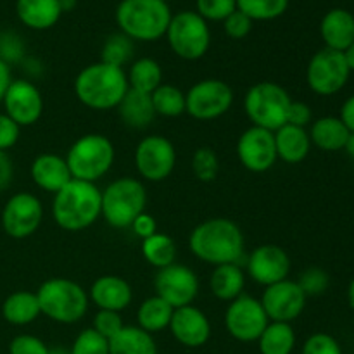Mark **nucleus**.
Here are the masks:
<instances>
[{"mask_svg":"<svg viewBox=\"0 0 354 354\" xmlns=\"http://www.w3.org/2000/svg\"><path fill=\"white\" fill-rule=\"evenodd\" d=\"M192 173L204 183L213 182L220 173V159L211 147H199L192 156Z\"/></svg>","mask_w":354,"mask_h":354,"instance_id":"38","label":"nucleus"},{"mask_svg":"<svg viewBox=\"0 0 354 354\" xmlns=\"http://www.w3.org/2000/svg\"><path fill=\"white\" fill-rule=\"evenodd\" d=\"M299 287L303 289V292L306 294V297L310 296H320L325 290L328 289V273L322 268H308L306 272H303V275L297 280Z\"/></svg>","mask_w":354,"mask_h":354,"instance_id":"41","label":"nucleus"},{"mask_svg":"<svg viewBox=\"0 0 354 354\" xmlns=\"http://www.w3.org/2000/svg\"><path fill=\"white\" fill-rule=\"evenodd\" d=\"M69 351L71 354H109V341L93 328H85L76 335Z\"/></svg>","mask_w":354,"mask_h":354,"instance_id":"39","label":"nucleus"},{"mask_svg":"<svg viewBox=\"0 0 354 354\" xmlns=\"http://www.w3.org/2000/svg\"><path fill=\"white\" fill-rule=\"evenodd\" d=\"M116 109L121 121L133 130H144L156 118L151 93H142L131 88H128L127 95L123 97Z\"/></svg>","mask_w":354,"mask_h":354,"instance_id":"27","label":"nucleus"},{"mask_svg":"<svg viewBox=\"0 0 354 354\" xmlns=\"http://www.w3.org/2000/svg\"><path fill=\"white\" fill-rule=\"evenodd\" d=\"M259 301L270 322L290 324L301 317L306 308L308 297L296 280L286 279L282 282L265 287Z\"/></svg>","mask_w":354,"mask_h":354,"instance_id":"16","label":"nucleus"},{"mask_svg":"<svg viewBox=\"0 0 354 354\" xmlns=\"http://www.w3.org/2000/svg\"><path fill=\"white\" fill-rule=\"evenodd\" d=\"M52 216L62 230H86L102 216V190L95 183L71 180L54 194Z\"/></svg>","mask_w":354,"mask_h":354,"instance_id":"2","label":"nucleus"},{"mask_svg":"<svg viewBox=\"0 0 354 354\" xmlns=\"http://www.w3.org/2000/svg\"><path fill=\"white\" fill-rule=\"evenodd\" d=\"M303 354H342V349L337 339L325 332H318L304 341Z\"/></svg>","mask_w":354,"mask_h":354,"instance_id":"43","label":"nucleus"},{"mask_svg":"<svg viewBox=\"0 0 354 354\" xmlns=\"http://www.w3.org/2000/svg\"><path fill=\"white\" fill-rule=\"evenodd\" d=\"M123 327H124L123 318H121V313H118V311L99 310L95 313V317H93L92 328L97 332V334L106 337L107 341L113 339Z\"/></svg>","mask_w":354,"mask_h":354,"instance_id":"42","label":"nucleus"},{"mask_svg":"<svg viewBox=\"0 0 354 354\" xmlns=\"http://www.w3.org/2000/svg\"><path fill=\"white\" fill-rule=\"evenodd\" d=\"M41 315L40 304H38L37 294L30 290H17L12 292L2 304L3 320L10 325H30Z\"/></svg>","mask_w":354,"mask_h":354,"instance_id":"29","label":"nucleus"},{"mask_svg":"<svg viewBox=\"0 0 354 354\" xmlns=\"http://www.w3.org/2000/svg\"><path fill=\"white\" fill-rule=\"evenodd\" d=\"M9 354H48V346L35 335L23 334L10 341Z\"/></svg>","mask_w":354,"mask_h":354,"instance_id":"44","label":"nucleus"},{"mask_svg":"<svg viewBox=\"0 0 354 354\" xmlns=\"http://www.w3.org/2000/svg\"><path fill=\"white\" fill-rule=\"evenodd\" d=\"M88 299L99 310L118 311V313H121L133 301V289L121 277L102 275L90 287Z\"/></svg>","mask_w":354,"mask_h":354,"instance_id":"21","label":"nucleus"},{"mask_svg":"<svg viewBox=\"0 0 354 354\" xmlns=\"http://www.w3.org/2000/svg\"><path fill=\"white\" fill-rule=\"evenodd\" d=\"M313 121V111L306 102L301 100H292L287 113V124H294V127L306 128L308 124Z\"/></svg>","mask_w":354,"mask_h":354,"instance_id":"47","label":"nucleus"},{"mask_svg":"<svg viewBox=\"0 0 354 354\" xmlns=\"http://www.w3.org/2000/svg\"><path fill=\"white\" fill-rule=\"evenodd\" d=\"M114 159L116 151L113 142L102 133L82 135L66 154V162L73 180L90 183L104 178L113 168Z\"/></svg>","mask_w":354,"mask_h":354,"instance_id":"6","label":"nucleus"},{"mask_svg":"<svg viewBox=\"0 0 354 354\" xmlns=\"http://www.w3.org/2000/svg\"><path fill=\"white\" fill-rule=\"evenodd\" d=\"M173 14L166 0H121L116 23L133 41H156L166 35Z\"/></svg>","mask_w":354,"mask_h":354,"instance_id":"4","label":"nucleus"},{"mask_svg":"<svg viewBox=\"0 0 354 354\" xmlns=\"http://www.w3.org/2000/svg\"><path fill=\"white\" fill-rule=\"evenodd\" d=\"M289 7V0H237V9L249 19L272 21L283 16Z\"/></svg>","mask_w":354,"mask_h":354,"instance_id":"36","label":"nucleus"},{"mask_svg":"<svg viewBox=\"0 0 354 354\" xmlns=\"http://www.w3.org/2000/svg\"><path fill=\"white\" fill-rule=\"evenodd\" d=\"M109 354H158L154 337L135 325H124L109 339Z\"/></svg>","mask_w":354,"mask_h":354,"instance_id":"30","label":"nucleus"},{"mask_svg":"<svg viewBox=\"0 0 354 354\" xmlns=\"http://www.w3.org/2000/svg\"><path fill=\"white\" fill-rule=\"evenodd\" d=\"M234 90L218 78L199 80L185 92V113L197 121H213L230 111Z\"/></svg>","mask_w":354,"mask_h":354,"instance_id":"10","label":"nucleus"},{"mask_svg":"<svg viewBox=\"0 0 354 354\" xmlns=\"http://www.w3.org/2000/svg\"><path fill=\"white\" fill-rule=\"evenodd\" d=\"M128 88L127 71L102 61L85 66L75 78L76 99L93 111L116 109Z\"/></svg>","mask_w":354,"mask_h":354,"instance_id":"3","label":"nucleus"},{"mask_svg":"<svg viewBox=\"0 0 354 354\" xmlns=\"http://www.w3.org/2000/svg\"><path fill=\"white\" fill-rule=\"evenodd\" d=\"M131 230L135 232V235L137 237H140L142 241L147 237H151V235H154L156 232H158V221H156V218L152 216V214L149 213H142L138 214L137 218H135V221L131 223Z\"/></svg>","mask_w":354,"mask_h":354,"instance_id":"48","label":"nucleus"},{"mask_svg":"<svg viewBox=\"0 0 354 354\" xmlns=\"http://www.w3.org/2000/svg\"><path fill=\"white\" fill-rule=\"evenodd\" d=\"M131 55H133V40H130L127 35L116 33L111 35L104 41L102 59L100 61L118 66V68H123L124 64L131 61Z\"/></svg>","mask_w":354,"mask_h":354,"instance_id":"37","label":"nucleus"},{"mask_svg":"<svg viewBox=\"0 0 354 354\" xmlns=\"http://www.w3.org/2000/svg\"><path fill=\"white\" fill-rule=\"evenodd\" d=\"M245 272L263 287L289 279L290 258L283 248L277 244H263L245 256Z\"/></svg>","mask_w":354,"mask_h":354,"instance_id":"18","label":"nucleus"},{"mask_svg":"<svg viewBox=\"0 0 354 354\" xmlns=\"http://www.w3.org/2000/svg\"><path fill=\"white\" fill-rule=\"evenodd\" d=\"M169 332L185 348H203L211 337V322L203 310L189 304L173 311Z\"/></svg>","mask_w":354,"mask_h":354,"instance_id":"20","label":"nucleus"},{"mask_svg":"<svg viewBox=\"0 0 354 354\" xmlns=\"http://www.w3.org/2000/svg\"><path fill=\"white\" fill-rule=\"evenodd\" d=\"M344 57H346V62H348L349 71L353 73L354 71V41L344 50Z\"/></svg>","mask_w":354,"mask_h":354,"instance_id":"52","label":"nucleus"},{"mask_svg":"<svg viewBox=\"0 0 354 354\" xmlns=\"http://www.w3.org/2000/svg\"><path fill=\"white\" fill-rule=\"evenodd\" d=\"M341 121L346 124V128H348L351 133H354V93L351 97H348L346 99V102L342 104L341 107Z\"/></svg>","mask_w":354,"mask_h":354,"instance_id":"50","label":"nucleus"},{"mask_svg":"<svg viewBox=\"0 0 354 354\" xmlns=\"http://www.w3.org/2000/svg\"><path fill=\"white\" fill-rule=\"evenodd\" d=\"M268 324L261 301L249 294L228 303L225 311V328L239 342H256Z\"/></svg>","mask_w":354,"mask_h":354,"instance_id":"13","label":"nucleus"},{"mask_svg":"<svg viewBox=\"0 0 354 354\" xmlns=\"http://www.w3.org/2000/svg\"><path fill=\"white\" fill-rule=\"evenodd\" d=\"M197 10L206 21H225L237 10V0H196Z\"/></svg>","mask_w":354,"mask_h":354,"instance_id":"40","label":"nucleus"},{"mask_svg":"<svg viewBox=\"0 0 354 354\" xmlns=\"http://www.w3.org/2000/svg\"><path fill=\"white\" fill-rule=\"evenodd\" d=\"M35 294L41 315L55 324L73 325L82 320L88 311V292L75 280L61 277L48 279L38 287Z\"/></svg>","mask_w":354,"mask_h":354,"instance_id":"5","label":"nucleus"},{"mask_svg":"<svg viewBox=\"0 0 354 354\" xmlns=\"http://www.w3.org/2000/svg\"><path fill=\"white\" fill-rule=\"evenodd\" d=\"M199 277L192 268L180 263L158 270L154 277L156 296L162 297L173 308L189 306L199 294Z\"/></svg>","mask_w":354,"mask_h":354,"instance_id":"15","label":"nucleus"},{"mask_svg":"<svg viewBox=\"0 0 354 354\" xmlns=\"http://www.w3.org/2000/svg\"><path fill=\"white\" fill-rule=\"evenodd\" d=\"M10 82H12V76H10V68L2 57H0V102L3 100L7 88H9Z\"/></svg>","mask_w":354,"mask_h":354,"instance_id":"51","label":"nucleus"},{"mask_svg":"<svg viewBox=\"0 0 354 354\" xmlns=\"http://www.w3.org/2000/svg\"><path fill=\"white\" fill-rule=\"evenodd\" d=\"M127 78L131 90L152 93L159 85H162V68L156 59L140 57L131 62Z\"/></svg>","mask_w":354,"mask_h":354,"instance_id":"33","label":"nucleus"},{"mask_svg":"<svg viewBox=\"0 0 354 354\" xmlns=\"http://www.w3.org/2000/svg\"><path fill=\"white\" fill-rule=\"evenodd\" d=\"M176 254H178V249L168 234L156 232L154 235L142 241V256L149 265L158 270L176 263Z\"/></svg>","mask_w":354,"mask_h":354,"instance_id":"34","label":"nucleus"},{"mask_svg":"<svg viewBox=\"0 0 354 354\" xmlns=\"http://www.w3.org/2000/svg\"><path fill=\"white\" fill-rule=\"evenodd\" d=\"M256 342L261 354H292L296 348V332L290 324L270 322Z\"/></svg>","mask_w":354,"mask_h":354,"instance_id":"32","label":"nucleus"},{"mask_svg":"<svg viewBox=\"0 0 354 354\" xmlns=\"http://www.w3.org/2000/svg\"><path fill=\"white\" fill-rule=\"evenodd\" d=\"M41 220H44V204L35 194H14L3 206L2 228L12 239L31 237L40 228Z\"/></svg>","mask_w":354,"mask_h":354,"instance_id":"14","label":"nucleus"},{"mask_svg":"<svg viewBox=\"0 0 354 354\" xmlns=\"http://www.w3.org/2000/svg\"><path fill=\"white\" fill-rule=\"evenodd\" d=\"M166 40L173 54L183 61H197L209 50L211 31L207 21L196 10H182L175 14L166 30Z\"/></svg>","mask_w":354,"mask_h":354,"instance_id":"9","label":"nucleus"},{"mask_svg":"<svg viewBox=\"0 0 354 354\" xmlns=\"http://www.w3.org/2000/svg\"><path fill=\"white\" fill-rule=\"evenodd\" d=\"M30 175L38 189L50 194L59 192L66 183L73 180L66 158L54 154V152H44V154L37 156L31 162Z\"/></svg>","mask_w":354,"mask_h":354,"instance_id":"22","label":"nucleus"},{"mask_svg":"<svg viewBox=\"0 0 354 354\" xmlns=\"http://www.w3.org/2000/svg\"><path fill=\"white\" fill-rule=\"evenodd\" d=\"M209 289L213 296L220 301L232 303L244 294L245 272L241 265L228 263V265L214 266L209 279Z\"/></svg>","mask_w":354,"mask_h":354,"instance_id":"28","label":"nucleus"},{"mask_svg":"<svg viewBox=\"0 0 354 354\" xmlns=\"http://www.w3.org/2000/svg\"><path fill=\"white\" fill-rule=\"evenodd\" d=\"M325 47L344 52L354 41V16L346 9H332L320 23Z\"/></svg>","mask_w":354,"mask_h":354,"instance_id":"23","label":"nucleus"},{"mask_svg":"<svg viewBox=\"0 0 354 354\" xmlns=\"http://www.w3.org/2000/svg\"><path fill=\"white\" fill-rule=\"evenodd\" d=\"M273 137H275L277 158L282 159L287 165H299L310 154L311 140L306 128L283 124L279 130L273 131Z\"/></svg>","mask_w":354,"mask_h":354,"instance_id":"24","label":"nucleus"},{"mask_svg":"<svg viewBox=\"0 0 354 354\" xmlns=\"http://www.w3.org/2000/svg\"><path fill=\"white\" fill-rule=\"evenodd\" d=\"M16 14L24 26L44 31L57 24L62 9L59 0H17Z\"/></svg>","mask_w":354,"mask_h":354,"instance_id":"25","label":"nucleus"},{"mask_svg":"<svg viewBox=\"0 0 354 354\" xmlns=\"http://www.w3.org/2000/svg\"><path fill=\"white\" fill-rule=\"evenodd\" d=\"M21 127L14 123L6 113L0 114V151H7V149L14 147L19 140Z\"/></svg>","mask_w":354,"mask_h":354,"instance_id":"46","label":"nucleus"},{"mask_svg":"<svg viewBox=\"0 0 354 354\" xmlns=\"http://www.w3.org/2000/svg\"><path fill=\"white\" fill-rule=\"evenodd\" d=\"M76 2L78 0H59V6H61L62 12H69V10H73L76 7Z\"/></svg>","mask_w":354,"mask_h":354,"instance_id":"53","label":"nucleus"},{"mask_svg":"<svg viewBox=\"0 0 354 354\" xmlns=\"http://www.w3.org/2000/svg\"><path fill=\"white\" fill-rule=\"evenodd\" d=\"M12 161L6 151H0V190L7 189L12 180Z\"/></svg>","mask_w":354,"mask_h":354,"instance_id":"49","label":"nucleus"},{"mask_svg":"<svg viewBox=\"0 0 354 354\" xmlns=\"http://www.w3.org/2000/svg\"><path fill=\"white\" fill-rule=\"evenodd\" d=\"M48 354H71V351L62 346H54V348H48Z\"/></svg>","mask_w":354,"mask_h":354,"instance_id":"55","label":"nucleus"},{"mask_svg":"<svg viewBox=\"0 0 354 354\" xmlns=\"http://www.w3.org/2000/svg\"><path fill=\"white\" fill-rule=\"evenodd\" d=\"M349 71L344 52L322 48L310 59L306 68V82L311 92L317 95L328 97L341 92L348 83Z\"/></svg>","mask_w":354,"mask_h":354,"instance_id":"11","label":"nucleus"},{"mask_svg":"<svg viewBox=\"0 0 354 354\" xmlns=\"http://www.w3.org/2000/svg\"><path fill=\"white\" fill-rule=\"evenodd\" d=\"M223 30L227 37L234 38V40H242V38H245L251 33L252 21L237 9L223 21Z\"/></svg>","mask_w":354,"mask_h":354,"instance_id":"45","label":"nucleus"},{"mask_svg":"<svg viewBox=\"0 0 354 354\" xmlns=\"http://www.w3.org/2000/svg\"><path fill=\"white\" fill-rule=\"evenodd\" d=\"M6 114L19 127L38 123L44 114V97L30 80H12L2 100Z\"/></svg>","mask_w":354,"mask_h":354,"instance_id":"19","label":"nucleus"},{"mask_svg":"<svg viewBox=\"0 0 354 354\" xmlns=\"http://www.w3.org/2000/svg\"><path fill=\"white\" fill-rule=\"evenodd\" d=\"M292 99L282 85L275 82H258L244 97V113L252 127L277 131L287 124V113Z\"/></svg>","mask_w":354,"mask_h":354,"instance_id":"8","label":"nucleus"},{"mask_svg":"<svg viewBox=\"0 0 354 354\" xmlns=\"http://www.w3.org/2000/svg\"><path fill=\"white\" fill-rule=\"evenodd\" d=\"M147 206V190L140 180L123 176L102 190V218L113 228H130Z\"/></svg>","mask_w":354,"mask_h":354,"instance_id":"7","label":"nucleus"},{"mask_svg":"<svg viewBox=\"0 0 354 354\" xmlns=\"http://www.w3.org/2000/svg\"><path fill=\"white\" fill-rule=\"evenodd\" d=\"M192 254L207 265L220 266L235 263L244 266V234L228 218H209L197 225L189 237Z\"/></svg>","mask_w":354,"mask_h":354,"instance_id":"1","label":"nucleus"},{"mask_svg":"<svg viewBox=\"0 0 354 354\" xmlns=\"http://www.w3.org/2000/svg\"><path fill=\"white\" fill-rule=\"evenodd\" d=\"M156 116L178 118L185 113V92L175 85L162 83L151 93Z\"/></svg>","mask_w":354,"mask_h":354,"instance_id":"35","label":"nucleus"},{"mask_svg":"<svg viewBox=\"0 0 354 354\" xmlns=\"http://www.w3.org/2000/svg\"><path fill=\"white\" fill-rule=\"evenodd\" d=\"M173 311H175V308L166 303L162 297H147V299L142 301L137 310V327L149 332V334H158V332L166 330V328H169Z\"/></svg>","mask_w":354,"mask_h":354,"instance_id":"31","label":"nucleus"},{"mask_svg":"<svg viewBox=\"0 0 354 354\" xmlns=\"http://www.w3.org/2000/svg\"><path fill=\"white\" fill-rule=\"evenodd\" d=\"M308 133H310L311 145L322 149V151L335 152L342 151L346 147L351 131L346 128L341 118L324 116L318 118L317 121L311 123V128Z\"/></svg>","mask_w":354,"mask_h":354,"instance_id":"26","label":"nucleus"},{"mask_svg":"<svg viewBox=\"0 0 354 354\" xmlns=\"http://www.w3.org/2000/svg\"><path fill=\"white\" fill-rule=\"evenodd\" d=\"M176 166V149L162 135H149L135 149V168L138 175L151 183L165 182Z\"/></svg>","mask_w":354,"mask_h":354,"instance_id":"12","label":"nucleus"},{"mask_svg":"<svg viewBox=\"0 0 354 354\" xmlns=\"http://www.w3.org/2000/svg\"><path fill=\"white\" fill-rule=\"evenodd\" d=\"M348 303H349V308L354 310V279L351 280V283H349L348 287Z\"/></svg>","mask_w":354,"mask_h":354,"instance_id":"54","label":"nucleus"},{"mask_svg":"<svg viewBox=\"0 0 354 354\" xmlns=\"http://www.w3.org/2000/svg\"><path fill=\"white\" fill-rule=\"evenodd\" d=\"M237 158L241 165L251 173H266L279 161L273 131L265 128L249 127L237 140Z\"/></svg>","mask_w":354,"mask_h":354,"instance_id":"17","label":"nucleus"},{"mask_svg":"<svg viewBox=\"0 0 354 354\" xmlns=\"http://www.w3.org/2000/svg\"><path fill=\"white\" fill-rule=\"evenodd\" d=\"M346 151H348V154L351 156V158H354V133L349 135L348 138V144H346Z\"/></svg>","mask_w":354,"mask_h":354,"instance_id":"56","label":"nucleus"}]
</instances>
